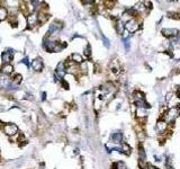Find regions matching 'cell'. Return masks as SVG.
I'll return each instance as SVG.
<instances>
[{"instance_id": "obj_1", "label": "cell", "mask_w": 180, "mask_h": 169, "mask_svg": "<svg viewBox=\"0 0 180 169\" xmlns=\"http://www.w3.org/2000/svg\"><path fill=\"white\" fill-rule=\"evenodd\" d=\"M3 131L5 133L8 135V136H13L15 134H17L18 132V126L16 124H13V123H9L7 125L3 126Z\"/></svg>"}, {"instance_id": "obj_2", "label": "cell", "mask_w": 180, "mask_h": 169, "mask_svg": "<svg viewBox=\"0 0 180 169\" xmlns=\"http://www.w3.org/2000/svg\"><path fill=\"white\" fill-rule=\"evenodd\" d=\"M124 27H125L129 33H134V32H136V31L139 29L140 26H139L137 21H135L134 19H131V20H128L125 25H124Z\"/></svg>"}, {"instance_id": "obj_3", "label": "cell", "mask_w": 180, "mask_h": 169, "mask_svg": "<svg viewBox=\"0 0 180 169\" xmlns=\"http://www.w3.org/2000/svg\"><path fill=\"white\" fill-rule=\"evenodd\" d=\"M32 68H33V70L36 71V72L42 71V70H43V61H42L39 57L33 60V62H32Z\"/></svg>"}, {"instance_id": "obj_4", "label": "cell", "mask_w": 180, "mask_h": 169, "mask_svg": "<svg viewBox=\"0 0 180 169\" xmlns=\"http://www.w3.org/2000/svg\"><path fill=\"white\" fill-rule=\"evenodd\" d=\"M178 33H179V31H178V29H175V28H172V29H170V28H163V29H162V34H163L164 36H167V37L177 36Z\"/></svg>"}, {"instance_id": "obj_5", "label": "cell", "mask_w": 180, "mask_h": 169, "mask_svg": "<svg viewBox=\"0 0 180 169\" xmlns=\"http://www.w3.org/2000/svg\"><path fill=\"white\" fill-rule=\"evenodd\" d=\"M56 73L59 75L60 78H63L65 73H67V71H65V68H64V63L63 62H61V63H59L57 64V67H56Z\"/></svg>"}, {"instance_id": "obj_6", "label": "cell", "mask_w": 180, "mask_h": 169, "mask_svg": "<svg viewBox=\"0 0 180 169\" xmlns=\"http://www.w3.org/2000/svg\"><path fill=\"white\" fill-rule=\"evenodd\" d=\"M9 87V79L7 78V75L3 73H0V89Z\"/></svg>"}, {"instance_id": "obj_7", "label": "cell", "mask_w": 180, "mask_h": 169, "mask_svg": "<svg viewBox=\"0 0 180 169\" xmlns=\"http://www.w3.org/2000/svg\"><path fill=\"white\" fill-rule=\"evenodd\" d=\"M1 59H2V62L5 64H8L11 60H13V52H3L2 55H1Z\"/></svg>"}, {"instance_id": "obj_8", "label": "cell", "mask_w": 180, "mask_h": 169, "mask_svg": "<svg viewBox=\"0 0 180 169\" xmlns=\"http://www.w3.org/2000/svg\"><path fill=\"white\" fill-rule=\"evenodd\" d=\"M36 23H37V16L35 14H32V15L27 16V24H28L29 28H32L34 25H36Z\"/></svg>"}, {"instance_id": "obj_9", "label": "cell", "mask_w": 180, "mask_h": 169, "mask_svg": "<svg viewBox=\"0 0 180 169\" xmlns=\"http://www.w3.org/2000/svg\"><path fill=\"white\" fill-rule=\"evenodd\" d=\"M111 140H113V142H115V143H119V142H122V140H123V134H122L121 132H115V133H113V135H111Z\"/></svg>"}, {"instance_id": "obj_10", "label": "cell", "mask_w": 180, "mask_h": 169, "mask_svg": "<svg viewBox=\"0 0 180 169\" xmlns=\"http://www.w3.org/2000/svg\"><path fill=\"white\" fill-rule=\"evenodd\" d=\"M13 71H14V67L11 65V64H5L3 65V68H2V70H1V73H3V75H10V73H13Z\"/></svg>"}, {"instance_id": "obj_11", "label": "cell", "mask_w": 180, "mask_h": 169, "mask_svg": "<svg viewBox=\"0 0 180 169\" xmlns=\"http://www.w3.org/2000/svg\"><path fill=\"white\" fill-rule=\"evenodd\" d=\"M71 60L74 63H82L83 62V57L80 55L79 53H73L71 55Z\"/></svg>"}, {"instance_id": "obj_12", "label": "cell", "mask_w": 180, "mask_h": 169, "mask_svg": "<svg viewBox=\"0 0 180 169\" xmlns=\"http://www.w3.org/2000/svg\"><path fill=\"white\" fill-rule=\"evenodd\" d=\"M6 17H7V10L5 8L0 7V21H2L3 19H6Z\"/></svg>"}, {"instance_id": "obj_13", "label": "cell", "mask_w": 180, "mask_h": 169, "mask_svg": "<svg viewBox=\"0 0 180 169\" xmlns=\"http://www.w3.org/2000/svg\"><path fill=\"white\" fill-rule=\"evenodd\" d=\"M114 167H115V169H127L126 168V165L123 162V161H118V162H116V164L114 165Z\"/></svg>"}, {"instance_id": "obj_14", "label": "cell", "mask_w": 180, "mask_h": 169, "mask_svg": "<svg viewBox=\"0 0 180 169\" xmlns=\"http://www.w3.org/2000/svg\"><path fill=\"white\" fill-rule=\"evenodd\" d=\"M116 29H117V32H118L119 34L123 33V31H124V25H123L122 21H118V23H117V25H116Z\"/></svg>"}, {"instance_id": "obj_15", "label": "cell", "mask_w": 180, "mask_h": 169, "mask_svg": "<svg viewBox=\"0 0 180 169\" xmlns=\"http://www.w3.org/2000/svg\"><path fill=\"white\" fill-rule=\"evenodd\" d=\"M21 79H23L21 75H15L14 78H13V81L16 82V83H20V82H21Z\"/></svg>"}, {"instance_id": "obj_16", "label": "cell", "mask_w": 180, "mask_h": 169, "mask_svg": "<svg viewBox=\"0 0 180 169\" xmlns=\"http://www.w3.org/2000/svg\"><path fill=\"white\" fill-rule=\"evenodd\" d=\"M80 64H81V68H80V69H81V71H82L83 73H86V72H87V69H88L87 63H86V62H82V63H80Z\"/></svg>"}, {"instance_id": "obj_17", "label": "cell", "mask_w": 180, "mask_h": 169, "mask_svg": "<svg viewBox=\"0 0 180 169\" xmlns=\"http://www.w3.org/2000/svg\"><path fill=\"white\" fill-rule=\"evenodd\" d=\"M90 54H91V50H90V45H87V47L85 49V55L87 57H89Z\"/></svg>"}, {"instance_id": "obj_18", "label": "cell", "mask_w": 180, "mask_h": 169, "mask_svg": "<svg viewBox=\"0 0 180 169\" xmlns=\"http://www.w3.org/2000/svg\"><path fill=\"white\" fill-rule=\"evenodd\" d=\"M47 19H49V16H47V15H43V14L39 15V20H41L42 23H45Z\"/></svg>"}, {"instance_id": "obj_19", "label": "cell", "mask_w": 180, "mask_h": 169, "mask_svg": "<svg viewBox=\"0 0 180 169\" xmlns=\"http://www.w3.org/2000/svg\"><path fill=\"white\" fill-rule=\"evenodd\" d=\"M61 85H62V87H63L64 89H69V83H68L65 80H61Z\"/></svg>"}, {"instance_id": "obj_20", "label": "cell", "mask_w": 180, "mask_h": 169, "mask_svg": "<svg viewBox=\"0 0 180 169\" xmlns=\"http://www.w3.org/2000/svg\"><path fill=\"white\" fill-rule=\"evenodd\" d=\"M21 63H25L27 67H29V62H28V57H25V59H23L21 60Z\"/></svg>"}, {"instance_id": "obj_21", "label": "cell", "mask_w": 180, "mask_h": 169, "mask_svg": "<svg viewBox=\"0 0 180 169\" xmlns=\"http://www.w3.org/2000/svg\"><path fill=\"white\" fill-rule=\"evenodd\" d=\"M20 5H21V9H23V10H24V11L26 13V11H27V8H26V3H25V2H20Z\"/></svg>"}, {"instance_id": "obj_22", "label": "cell", "mask_w": 180, "mask_h": 169, "mask_svg": "<svg viewBox=\"0 0 180 169\" xmlns=\"http://www.w3.org/2000/svg\"><path fill=\"white\" fill-rule=\"evenodd\" d=\"M42 100H45V98H46V93H42Z\"/></svg>"}, {"instance_id": "obj_23", "label": "cell", "mask_w": 180, "mask_h": 169, "mask_svg": "<svg viewBox=\"0 0 180 169\" xmlns=\"http://www.w3.org/2000/svg\"><path fill=\"white\" fill-rule=\"evenodd\" d=\"M149 168L150 169H158V168H155V167H152V166H149Z\"/></svg>"}]
</instances>
